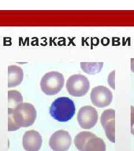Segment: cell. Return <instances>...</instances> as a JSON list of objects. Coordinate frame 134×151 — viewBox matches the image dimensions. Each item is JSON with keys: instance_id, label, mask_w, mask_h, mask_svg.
Returning a JSON list of instances; mask_svg holds the SVG:
<instances>
[{"instance_id": "4fadbf2b", "label": "cell", "mask_w": 134, "mask_h": 151, "mask_svg": "<svg viewBox=\"0 0 134 151\" xmlns=\"http://www.w3.org/2000/svg\"><path fill=\"white\" fill-rule=\"evenodd\" d=\"M9 108L14 109L23 102V97L20 92L16 90L8 91Z\"/></svg>"}, {"instance_id": "7a4b0ae2", "label": "cell", "mask_w": 134, "mask_h": 151, "mask_svg": "<svg viewBox=\"0 0 134 151\" xmlns=\"http://www.w3.org/2000/svg\"><path fill=\"white\" fill-rule=\"evenodd\" d=\"M75 113V103L67 97L57 98L52 104L50 114L54 119L60 122H66L74 116Z\"/></svg>"}, {"instance_id": "9c48e42d", "label": "cell", "mask_w": 134, "mask_h": 151, "mask_svg": "<svg viewBox=\"0 0 134 151\" xmlns=\"http://www.w3.org/2000/svg\"><path fill=\"white\" fill-rule=\"evenodd\" d=\"M101 123L109 140L115 142V110L110 109L105 110L101 116Z\"/></svg>"}, {"instance_id": "7c38bea8", "label": "cell", "mask_w": 134, "mask_h": 151, "mask_svg": "<svg viewBox=\"0 0 134 151\" xmlns=\"http://www.w3.org/2000/svg\"><path fill=\"white\" fill-rule=\"evenodd\" d=\"M103 62H82L80 67L88 74L95 75L99 73L103 67Z\"/></svg>"}, {"instance_id": "6da1fadb", "label": "cell", "mask_w": 134, "mask_h": 151, "mask_svg": "<svg viewBox=\"0 0 134 151\" xmlns=\"http://www.w3.org/2000/svg\"><path fill=\"white\" fill-rule=\"evenodd\" d=\"M37 115L35 108L30 103H22L14 109L8 108V130L16 131L32 125Z\"/></svg>"}, {"instance_id": "8992f818", "label": "cell", "mask_w": 134, "mask_h": 151, "mask_svg": "<svg viewBox=\"0 0 134 151\" xmlns=\"http://www.w3.org/2000/svg\"><path fill=\"white\" fill-rule=\"evenodd\" d=\"M98 119L97 111L91 106H83L78 111L77 120L80 127L83 129H91L96 125Z\"/></svg>"}, {"instance_id": "277c9868", "label": "cell", "mask_w": 134, "mask_h": 151, "mask_svg": "<svg viewBox=\"0 0 134 151\" xmlns=\"http://www.w3.org/2000/svg\"><path fill=\"white\" fill-rule=\"evenodd\" d=\"M64 84L63 75L57 71H52L44 75L40 82L43 92L47 95H57Z\"/></svg>"}, {"instance_id": "5b68a950", "label": "cell", "mask_w": 134, "mask_h": 151, "mask_svg": "<svg viewBox=\"0 0 134 151\" xmlns=\"http://www.w3.org/2000/svg\"><path fill=\"white\" fill-rule=\"evenodd\" d=\"M66 87L70 95L75 97H82L89 91L90 83L86 76L80 74L74 75L70 76L68 79Z\"/></svg>"}, {"instance_id": "9a60e30c", "label": "cell", "mask_w": 134, "mask_h": 151, "mask_svg": "<svg viewBox=\"0 0 134 151\" xmlns=\"http://www.w3.org/2000/svg\"><path fill=\"white\" fill-rule=\"evenodd\" d=\"M131 69L132 72L134 73V58L131 59Z\"/></svg>"}, {"instance_id": "52a82bcc", "label": "cell", "mask_w": 134, "mask_h": 151, "mask_svg": "<svg viewBox=\"0 0 134 151\" xmlns=\"http://www.w3.org/2000/svg\"><path fill=\"white\" fill-rule=\"evenodd\" d=\"M72 138L68 132L60 130L50 138L49 145L54 151H67L72 145Z\"/></svg>"}, {"instance_id": "ba28073f", "label": "cell", "mask_w": 134, "mask_h": 151, "mask_svg": "<svg viewBox=\"0 0 134 151\" xmlns=\"http://www.w3.org/2000/svg\"><path fill=\"white\" fill-rule=\"evenodd\" d=\"M91 99L95 106L99 108H105L112 103L113 93L106 87H95L92 90Z\"/></svg>"}, {"instance_id": "3957f363", "label": "cell", "mask_w": 134, "mask_h": 151, "mask_svg": "<svg viewBox=\"0 0 134 151\" xmlns=\"http://www.w3.org/2000/svg\"><path fill=\"white\" fill-rule=\"evenodd\" d=\"M74 143L79 151H106L103 140L90 132H82L76 135Z\"/></svg>"}, {"instance_id": "30bf717a", "label": "cell", "mask_w": 134, "mask_h": 151, "mask_svg": "<svg viewBox=\"0 0 134 151\" xmlns=\"http://www.w3.org/2000/svg\"><path fill=\"white\" fill-rule=\"evenodd\" d=\"M22 145L26 151H39L42 145V138L36 130H28L22 139Z\"/></svg>"}, {"instance_id": "5bb4252c", "label": "cell", "mask_w": 134, "mask_h": 151, "mask_svg": "<svg viewBox=\"0 0 134 151\" xmlns=\"http://www.w3.org/2000/svg\"><path fill=\"white\" fill-rule=\"evenodd\" d=\"M131 133L134 136V106H131Z\"/></svg>"}, {"instance_id": "8fae6325", "label": "cell", "mask_w": 134, "mask_h": 151, "mask_svg": "<svg viewBox=\"0 0 134 151\" xmlns=\"http://www.w3.org/2000/svg\"><path fill=\"white\" fill-rule=\"evenodd\" d=\"M24 78V72L21 67L17 65L8 67V87H14L19 85Z\"/></svg>"}]
</instances>
